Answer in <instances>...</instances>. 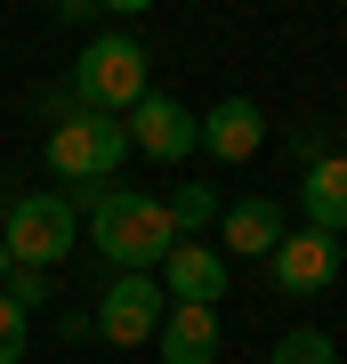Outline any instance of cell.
Masks as SVG:
<instances>
[{"label": "cell", "mask_w": 347, "mask_h": 364, "mask_svg": "<svg viewBox=\"0 0 347 364\" xmlns=\"http://www.w3.org/2000/svg\"><path fill=\"white\" fill-rule=\"evenodd\" d=\"M9 299H16V308L33 316L40 299H49V275H33V267H16V275H9Z\"/></svg>", "instance_id": "cell-16"}, {"label": "cell", "mask_w": 347, "mask_h": 364, "mask_svg": "<svg viewBox=\"0 0 347 364\" xmlns=\"http://www.w3.org/2000/svg\"><path fill=\"white\" fill-rule=\"evenodd\" d=\"M25 332H33V324H25V308L0 291V364H16V356H25Z\"/></svg>", "instance_id": "cell-15"}, {"label": "cell", "mask_w": 347, "mask_h": 364, "mask_svg": "<svg viewBox=\"0 0 347 364\" xmlns=\"http://www.w3.org/2000/svg\"><path fill=\"white\" fill-rule=\"evenodd\" d=\"M89 243H97V259H114V275H154L170 251H178V227H170L162 195L105 186V195L89 203Z\"/></svg>", "instance_id": "cell-1"}, {"label": "cell", "mask_w": 347, "mask_h": 364, "mask_svg": "<svg viewBox=\"0 0 347 364\" xmlns=\"http://www.w3.org/2000/svg\"><path fill=\"white\" fill-rule=\"evenodd\" d=\"M258 146H267V114H258V97H219L202 114V154L210 162H250Z\"/></svg>", "instance_id": "cell-9"}, {"label": "cell", "mask_w": 347, "mask_h": 364, "mask_svg": "<svg viewBox=\"0 0 347 364\" xmlns=\"http://www.w3.org/2000/svg\"><path fill=\"white\" fill-rule=\"evenodd\" d=\"M283 235H291V227H283V203H275V195H243V203L219 219V251H226V259H267Z\"/></svg>", "instance_id": "cell-10"}, {"label": "cell", "mask_w": 347, "mask_h": 364, "mask_svg": "<svg viewBox=\"0 0 347 364\" xmlns=\"http://www.w3.org/2000/svg\"><path fill=\"white\" fill-rule=\"evenodd\" d=\"M234 284V267L219 259V243H178L162 259V291H170V308H219Z\"/></svg>", "instance_id": "cell-8"}, {"label": "cell", "mask_w": 347, "mask_h": 364, "mask_svg": "<svg viewBox=\"0 0 347 364\" xmlns=\"http://www.w3.org/2000/svg\"><path fill=\"white\" fill-rule=\"evenodd\" d=\"M73 235H81V210L65 203V195H16L9 219H0V251H9L16 267L49 275L65 251H73Z\"/></svg>", "instance_id": "cell-4"}, {"label": "cell", "mask_w": 347, "mask_h": 364, "mask_svg": "<svg viewBox=\"0 0 347 364\" xmlns=\"http://www.w3.org/2000/svg\"><path fill=\"white\" fill-rule=\"evenodd\" d=\"M210 219H219V186H202V178H186L178 195H170V227H178V243H194Z\"/></svg>", "instance_id": "cell-13"}, {"label": "cell", "mask_w": 347, "mask_h": 364, "mask_svg": "<svg viewBox=\"0 0 347 364\" xmlns=\"http://www.w3.org/2000/svg\"><path fill=\"white\" fill-rule=\"evenodd\" d=\"M162 316H170L162 275H114L97 291V340H114V348H145L162 332Z\"/></svg>", "instance_id": "cell-5"}, {"label": "cell", "mask_w": 347, "mask_h": 364, "mask_svg": "<svg viewBox=\"0 0 347 364\" xmlns=\"http://www.w3.org/2000/svg\"><path fill=\"white\" fill-rule=\"evenodd\" d=\"M291 154H299V162H307V170H315L323 154H331V146H323V130H291Z\"/></svg>", "instance_id": "cell-17"}, {"label": "cell", "mask_w": 347, "mask_h": 364, "mask_svg": "<svg viewBox=\"0 0 347 364\" xmlns=\"http://www.w3.org/2000/svg\"><path fill=\"white\" fill-rule=\"evenodd\" d=\"M145 90H154V57H145V41L129 33H89V49L73 57V97L89 105V114H129Z\"/></svg>", "instance_id": "cell-2"}, {"label": "cell", "mask_w": 347, "mask_h": 364, "mask_svg": "<svg viewBox=\"0 0 347 364\" xmlns=\"http://www.w3.org/2000/svg\"><path fill=\"white\" fill-rule=\"evenodd\" d=\"M154 340L162 364H219V308H170Z\"/></svg>", "instance_id": "cell-12"}, {"label": "cell", "mask_w": 347, "mask_h": 364, "mask_svg": "<svg viewBox=\"0 0 347 364\" xmlns=\"http://www.w3.org/2000/svg\"><path fill=\"white\" fill-rule=\"evenodd\" d=\"M121 130H129V154H145V162H186L194 146H202V122H194L178 97H162V90H145L129 105Z\"/></svg>", "instance_id": "cell-7"}, {"label": "cell", "mask_w": 347, "mask_h": 364, "mask_svg": "<svg viewBox=\"0 0 347 364\" xmlns=\"http://www.w3.org/2000/svg\"><path fill=\"white\" fill-rule=\"evenodd\" d=\"M267 364H339V348H331V332L299 324V332H283V340H275V356H267Z\"/></svg>", "instance_id": "cell-14"}, {"label": "cell", "mask_w": 347, "mask_h": 364, "mask_svg": "<svg viewBox=\"0 0 347 364\" xmlns=\"http://www.w3.org/2000/svg\"><path fill=\"white\" fill-rule=\"evenodd\" d=\"M9 275H16V259H9V251H0V291H9Z\"/></svg>", "instance_id": "cell-18"}, {"label": "cell", "mask_w": 347, "mask_h": 364, "mask_svg": "<svg viewBox=\"0 0 347 364\" xmlns=\"http://www.w3.org/2000/svg\"><path fill=\"white\" fill-rule=\"evenodd\" d=\"M339 259H347L339 235L299 227V235H283V243L267 251V284H275V291H291V299H315V291H331V284H339Z\"/></svg>", "instance_id": "cell-6"}, {"label": "cell", "mask_w": 347, "mask_h": 364, "mask_svg": "<svg viewBox=\"0 0 347 364\" xmlns=\"http://www.w3.org/2000/svg\"><path fill=\"white\" fill-rule=\"evenodd\" d=\"M129 154V130L114 114H89V105H73V114H57V130H49V170L65 186H114V170Z\"/></svg>", "instance_id": "cell-3"}, {"label": "cell", "mask_w": 347, "mask_h": 364, "mask_svg": "<svg viewBox=\"0 0 347 364\" xmlns=\"http://www.w3.org/2000/svg\"><path fill=\"white\" fill-rule=\"evenodd\" d=\"M299 210H307L315 235H347V154H323L299 178Z\"/></svg>", "instance_id": "cell-11"}]
</instances>
